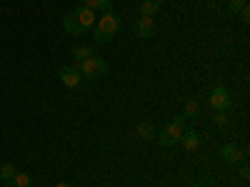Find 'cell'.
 <instances>
[{"mask_svg":"<svg viewBox=\"0 0 250 187\" xmlns=\"http://www.w3.org/2000/svg\"><path fill=\"white\" fill-rule=\"evenodd\" d=\"M135 135L140 140H153L158 132H155V128H153L150 122H140V125H135Z\"/></svg>","mask_w":250,"mask_h":187,"instance_id":"cell-11","label":"cell"},{"mask_svg":"<svg viewBox=\"0 0 250 187\" xmlns=\"http://www.w3.org/2000/svg\"><path fill=\"white\" fill-rule=\"evenodd\" d=\"M238 15H240V18H243V20H245V23H248V18H250V8H248V5H245V8H243V10H240V13H238Z\"/></svg>","mask_w":250,"mask_h":187,"instance_id":"cell-18","label":"cell"},{"mask_svg":"<svg viewBox=\"0 0 250 187\" xmlns=\"http://www.w3.org/2000/svg\"><path fill=\"white\" fill-rule=\"evenodd\" d=\"M243 8H245V0H230V3H228V10H230L233 15H238Z\"/></svg>","mask_w":250,"mask_h":187,"instance_id":"cell-17","label":"cell"},{"mask_svg":"<svg viewBox=\"0 0 250 187\" xmlns=\"http://www.w3.org/2000/svg\"><path fill=\"white\" fill-rule=\"evenodd\" d=\"M183 122H185V117L183 115H175V120L170 122V125H165V128L158 132V142L163 145V148H173L175 142H180V137H183Z\"/></svg>","mask_w":250,"mask_h":187,"instance_id":"cell-4","label":"cell"},{"mask_svg":"<svg viewBox=\"0 0 250 187\" xmlns=\"http://www.w3.org/2000/svg\"><path fill=\"white\" fill-rule=\"evenodd\" d=\"M240 177H243V180H248V177H250V170H248V165H243V168H240Z\"/></svg>","mask_w":250,"mask_h":187,"instance_id":"cell-20","label":"cell"},{"mask_svg":"<svg viewBox=\"0 0 250 187\" xmlns=\"http://www.w3.org/2000/svg\"><path fill=\"white\" fill-rule=\"evenodd\" d=\"M195 187H200V185H195Z\"/></svg>","mask_w":250,"mask_h":187,"instance_id":"cell-23","label":"cell"},{"mask_svg":"<svg viewBox=\"0 0 250 187\" xmlns=\"http://www.w3.org/2000/svg\"><path fill=\"white\" fill-rule=\"evenodd\" d=\"M198 112H200V105H198V100H188L180 115H183V117L188 120V117H198Z\"/></svg>","mask_w":250,"mask_h":187,"instance_id":"cell-15","label":"cell"},{"mask_svg":"<svg viewBox=\"0 0 250 187\" xmlns=\"http://www.w3.org/2000/svg\"><path fill=\"white\" fill-rule=\"evenodd\" d=\"M208 3H218V0H208Z\"/></svg>","mask_w":250,"mask_h":187,"instance_id":"cell-22","label":"cell"},{"mask_svg":"<svg viewBox=\"0 0 250 187\" xmlns=\"http://www.w3.org/2000/svg\"><path fill=\"white\" fill-rule=\"evenodd\" d=\"M120 30V15L108 10V13H103L100 20L95 23V43H110V40L115 37V33Z\"/></svg>","mask_w":250,"mask_h":187,"instance_id":"cell-2","label":"cell"},{"mask_svg":"<svg viewBox=\"0 0 250 187\" xmlns=\"http://www.w3.org/2000/svg\"><path fill=\"white\" fill-rule=\"evenodd\" d=\"M75 68L85 80H100V77L108 75V62L95 57V55L88 57V60H83V62H75Z\"/></svg>","mask_w":250,"mask_h":187,"instance_id":"cell-3","label":"cell"},{"mask_svg":"<svg viewBox=\"0 0 250 187\" xmlns=\"http://www.w3.org/2000/svg\"><path fill=\"white\" fill-rule=\"evenodd\" d=\"M218 155H220V160H223V162H230V165H235V162H243L248 152H245V150H240L238 145L228 142V145H223V148L218 150Z\"/></svg>","mask_w":250,"mask_h":187,"instance_id":"cell-6","label":"cell"},{"mask_svg":"<svg viewBox=\"0 0 250 187\" xmlns=\"http://www.w3.org/2000/svg\"><path fill=\"white\" fill-rule=\"evenodd\" d=\"M158 10H160V0H143L140 3V15H145V18L158 15Z\"/></svg>","mask_w":250,"mask_h":187,"instance_id":"cell-12","label":"cell"},{"mask_svg":"<svg viewBox=\"0 0 250 187\" xmlns=\"http://www.w3.org/2000/svg\"><path fill=\"white\" fill-rule=\"evenodd\" d=\"M70 55H73V60H75V62H83V60L93 57V55H95V50H93V45H75Z\"/></svg>","mask_w":250,"mask_h":187,"instance_id":"cell-10","label":"cell"},{"mask_svg":"<svg viewBox=\"0 0 250 187\" xmlns=\"http://www.w3.org/2000/svg\"><path fill=\"white\" fill-rule=\"evenodd\" d=\"M62 25H65V30L70 35H83V33H88L93 25H95V10L90 8H75L65 15V20H62Z\"/></svg>","mask_w":250,"mask_h":187,"instance_id":"cell-1","label":"cell"},{"mask_svg":"<svg viewBox=\"0 0 250 187\" xmlns=\"http://www.w3.org/2000/svg\"><path fill=\"white\" fill-rule=\"evenodd\" d=\"M55 187H70V185H68V182H58Z\"/></svg>","mask_w":250,"mask_h":187,"instance_id":"cell-21","label":"cell"},{"mask_svg":"<svg viewBox=\"0 0 250 187\" xmlns=\"http://www.w3.org/2000/svg\"><path fill=\"white\" fill-rule=\"evenodd\" d=\"M58 77H60V82L65 88H78L80 85V80H83V75L78 73V68L75 65H65V68H60L58 70Z\"/></svg>","mask_w":250,"mask_h":187,"instance_id":"cell-7","label":"cell"},{"mask_svg":"<svg viewBox=\"0 0 250 187\" xmlns=\"http://www.w3.org/2000/svg\"><path fill=\"white\" fill-rule=\"evenodd\" d=\"M113 5V0H83V8H90V10H103L108 13Z\"/></svg>","mask_w":250,"mask_h":187,"instance_id":"cell-13","label":"cell"},{"mask_svg":"<svg viewBox=\"0 0 250 187\" xmlns=\"http://www.w3.org/2000/svg\"><path fill=\"white\" fill-rule=\"evenodd\" d=\"M135 35H138V37H153V35H155V20L140 15V18L135 20Z\"/></svg>","mask_w":250,"mask_h":187,"instance_id":"cell-8","label":"cell"},{"mask_svg":"<svg viewBox=\"0 0 250 187\" xmlns=\"http://www.w3.org/2000/svg\"><path fill=\"white\" fill-rule=\"evenodd\" d=\"M5 187H30V175L28 172H15V177Z\"/></svg>","mask_w":250,"mask_h":187,"instance_id":"cell-14","label":"cell"},{"mask_svg":"<svg viewBox=\"0 0 250 187\" xmlns=\"http://www.w3.org/2000/svg\"><path fill=\"white\" fill-rule=\"evenodd\" d=\"M215 122H218V125H225V122H228L225 112H218V115H215Z\"/></svg>","mask_w":250,"mask_h":187,"instance_id":"cell-19","label":"cell"},{"mask_svg":"<svg viewBox=\"0 0 250 187\" xmlns=\"http://www.w3.org/2000/svg\"><path fill=\"white\" fill-rule=\"evenodd\" d=\"M15 172H18V170H15V165H13V162H5L3 168H0V180L10 182V180L15 177Z\"/></svg>","mask_w":250,"mask_h":187,"instance_id":"cell-16","label":"cell"},{"mask_svg":"<svg viewBox=\"0 0 250 187\" xmlns=\"http://www.w3.org/2000/svg\"><path fill=\"white\" fill-rule=\"evenodd\" d=\"M180 142H183V148H185L188 152H195V150L200 148V132H195V130H185L183 137H180Z\"/></svg>","mask_w":250,"mask_h":187,"instance_id":"cell-9","label":"cell"},{"mask_svg":"<svg viewBox=\"0 0 250 187\" xmlns=\"http://www.w3.org/2000/svg\"><path fill=\"white\" fill-rule=\"evenodd\" d=\"M230 102H233V95H230V90L223 88V85L210 93V105H213L215 112H225L228 108H230Z\"/></svg>","mask_w":250,"mask_h":187,"instance_id":"cell-5","label":"cell"}]
</instances>
